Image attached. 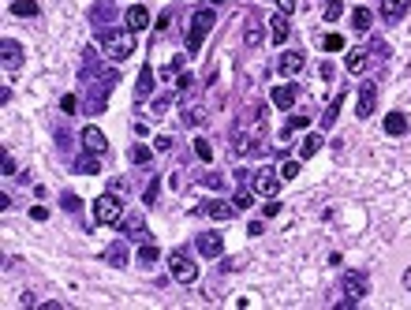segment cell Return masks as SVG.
I'll return each mask as SVG.
<instances>
[{"instance_id":"obj_1","label":"cell","mask_w":411,"mask_h":310,"mask_svg":"<svg viewBox=\"0 0 411 310\" xmlns=\"http://www.w3.org/2000/svg\"><path fill=\"white\" fill-rule=\"evenodd\" d=\"M116 82H120V71H116L113 64H105L101 75L86 82V94H82V112H86V116H101L105 109H109V94H113Z\"/></svg>"},{"instance_id":"obj_2","label":"cell","mask_w":411,"mask_h":310,"mask_svg":"<svg viewBox=\"0 0 411 310\" xmlns=\"http://www.w3.org/2000/svg\"><path fill=\"white\" fill-rule=\"evenodd\" d=\"M97 49L109 60H127L135 57V30H120V27H101L97 30Z\"/></svg>"},{"instance_id":"obj_3","label":"cell","mask_w":411,"mask_h":310,"mask_svg":"<svg viewBox=\"0 0 411 310\" xmlns=\"http://www.w3.org/2000/svg\"><path fill=\"white\" fill-rule=\"evenodd\" d=\"M213 23H217V12H213V4H199L191 12V27H187V57H199V49L206 45V38H210Z\"/></svg>"},{"instance_id":"obj_4","label":"cell","mask_w":411,"mask_h":310,"mask_svg":"<svg viewBox=\"0 0 411 310\" xmlns=\"http://www.w3.org/2000/svg\"><path fill=\"white\" fill-rule=\"evenodd\" d=\"M168 273L176 284H194L199 281V262L187 251H168Z\"/></svg>"},{"instance_id":"obj_5","label":"cell","mask_w":411,"mask_h":310,"mask_svg":"<svg viewBox=\"0 0 411 310\" xmlns=\"http://www.w3.org/2000/svg\"><path fill=\"white\" fill-rule=\"evenodd\" d=\"M94 221L97 224H120L124 221V202H120V195H113V191L97 195L94 198Z\"/></svg>"},{"instance_id":"obj_6","label":"cell","mask_w":411,"mask_h":310,"mask_svg":"<svg viewBox=\"0 0 411 310\" xmlns=\"http://www.w3.org/2000/svg\"><path fill=\"white\" fill-rule=\"evenodd\" d=\"M23 60H27V52H23V45H19L15 38H0V68L12 75V71L23 68Z\"/></svg>"},{"instance_id":"obj_7","label":"cell","mask_w":411,"mask_h":310,"mask_svg":"<svg viewBox=\"0 0 411 310\" xmlns=\"http://www.w3.org/2000/svg\"><path fill=\"white\" fill-rule=\"evenodd\" d=\"M340 292H344V299H366V292H370V281H366V273H359V270H348L340 276Z\"/></svg>"},{"instance_id":"obj_8","label":"cell","mask_w":411,"mask_h":310,"mask_svg":"<svg viewBox=\"0 0 411 310\" xmlns=\"http://www.w3.org/2000/svg\"><path fill=\"white\" fill-rule=\"evenodd\" d=\"M194 247H199L202 258L217 262L224 254V236H221V232H199V236H194Z\"/></svg>"},{"instance_id":"obj_9","label":"cell","mask_w":411,"mask_h":310,"mask_svg":"<svg viewBox=\"0 0 411 310\" xmlns=\"http://www.w3.org/2000/svg\"><path fill=\"white\" fill-rule=\"evenodd\" d=\"M374 105H377V82H374V79H363L359 101H355V116H359V120H370V116H374Z\"/></svg>"},{"instance_id":"obj_10","label":"cell","mask_w":411,"mask_h":310,"mask_svg":"<svg viewBox=\"0 0 411 310\" xmlns=\"http://www.w3.org/2000/svg\"><path fill=\"white\" fill-rule=\"evenodd\" d=\"M124 23H127V30H135V34H143V30H150L154 27V12H150V8L143 4V0H138V4H131L124 12Z\"/></svg>"},{"instance_id":"obj_11","label":"cell","mask_w":411,"mask_h":310,"mask_svg":"<svg viewBox=\"0 0 411 310\" xmlns=\"http://www.w3.org/2000/svg\"><path fill=\"white\" fill-rule=\"evenodd\" d=\"M251 184H254L258 195H266V198L280 195V172H273V168H258V172L251 176Z\"/></svg>"},{"instance_id":"obj_12","label":"cell","mask_w":411,"mask_h":310,"mask_svg":"<svg viewBox=\"0 0 411 310\" xmlns=\"http://www.w3.org/2000/svg\"><path fill=\"white\" fill-rule=\"evenodd\" d=\"M82 149H90V154H97V157L109 154V135H105L97 124H86L82 127Z\"/></svg>"},{"instance_id":"obj_13","label":"cell","mask_w":411,"mask_h":310,"mask_svg":"<svg viewBox=\"0 0 411 310\" xmlns=\"http://www.w3.org/2000/svg\"><path fill=\"white\" fill-rule=\"evenodd\" d=\"M199 213H206V217H213V221H232L236 213V202H221V198H206L199 202Z\"/></svg>"},{"instance_id":"obj_14","label":"cell","mask_w":411,"mask_h":310,"mask_svg":"<svg viewBox=\"0 0 411 310\" xmlns=\"http://www.w3.org/2000/svg\"><path fill=\"white\" fill-rule=\"evenodd\" d=\"M101 262H109L113 270H127V262H131V247H127V239L109 243V247L101 251Z\"/></svg>"},{"instance_id":"obj_15","label":"cell","mask_w":411,"mask_h":310,"mask_svg":"<svg viewBox=\"0 0 411 310\" xmlns=\"http://www.w3.org/2000/svg\"><path fill=\"white\" fill-rule=\"evenodd\" d=\"M116 12H120V8H116L113 0H97V4H90V12H86V15H90V23L101 30V27H113L116 23Z\"/></svg>"},{"instance_id":"obj_16","label":"cell","mask_w":411,"mask_h":310,"mask_svg":"<svg viewBox=\"0 0 411 310\" xmlns=\"http://www.w3.org/2000/svg\"><path fill=\"white\" fill-rule=\"evenodd\" d=\"M344 101H348V87H340L337 94H333V101L326 105V112H322V120H318L322 131H333V124H337V116H340V109H344Z\"/></svg>"},{"instance_id":"obj_17","label":"cell","mask_w":411,"mask_h":310,"mask_svg":"<svg viewBox=\"0 0 411 310\" xmlns=\"http://www.w3.org/2000/svg\"><path fill=\"white\" fill-rule=\"evenodd\" d=\"M303 64H307V57H303L299 49H284V52L277 57V71L284 75V79H291V75L303 71Z\"/></svg>"},{"instance_id":"obj_18","label":"cell","mask_w":411,"mask_h":310,"mask_svg":"<svg viewBox=\"0 0 411 310\" xmlns=\"http://www.w3.org/2000/svg\"><path fill=\"white\" fill-rule=\"evenodd\" d=\"M243 41H247V49H258L266 41V27H262V19H258V12H251L243 19Z\"/></svg>"},{"instance_id":"obj_19","label":"cell","mask_w":411,"mask_h":310,"mask_svg":"<svg viewBox=\"0 0 411 310\" xmlns=\"http://www.w3.org/2000/svg\"><path fill=\"white\" fill-rule=\"evenodd\" d=\"M269 101H273L277 109H291V105L299 101V87L296 82H280V87L269 90Z\"/></svg>"},{"instance_id":"obj_20","label":"cell","mask_w":411,"mask_h":310,"mask_svg":"<svg viewBox=\"0 0 411 310\" xmlns=\"http://www.w3.org/2000/svg\"><path fill=\"white\" fill-rule=\"evenodd\" d=\"M120 228L127 232V239H143V243H150V228H146V221L138 217V213H124Z\"/></svg>"},{"instance_id":"obj_21","label":"cell","mask_w":411,"mask_h":310,"mask_svg":"<svg viewBox=\"0 0 411 310\" xmlns=\"http://www.w3.org/2000/svg\"><path fill=\"white\" fill-rule=\"evenodd\" d=\"M408 116L400 112V109H393V112H385V120H382V131L385 135H393V138H400V135H408Z\"/></svg>"},{"instance_id":"obj_22","label":"cell","mask_w":411,"mask_h":310,"mask_svg":"<svg viewBox=\"0 0 411 310\" xmlns=\"http://www.w3.org/2000/svg\"><path fill=\"white\" fill-rule=\"evenodd\" d=\"M150 94H154V68L143 64L138 68V82H135V101H150Z\"/></svg>"},{"instance_id":"obj_23","label":"cell","mask_w":411,"mask_h":310,"mask_svg":"<svg viewBox=\"0 0 411 310\" xmlns=\"http://www.w3.org/2000/svg\"><path fill=\"white\" fill-rule=\"evenodd\" d=\"M269 34H273V41H269V45H288L291 23H288V15H284V12H277V15H273V23H269Z\"/></svg>"},{"instance_id":"obj_24","label":"cell","mask_w":411,"mask_h":310,"mask_svg":"<svg viewBox=\"0 0 411 310\" xmlns=\"http://www.w3.org/2000/svg\"><path fill=\"white\" fill-rule=\"evenodd\" d=\"M322 146H326V131H322V127H318V131H310L307 138H303V149H299V157H303V161H310V157H318V149Z\"/></svg>"},{"instance_id":"obj_25","label":"cell","mask_w":411,"mask_h":310,"mask_svg":"<svg viewBox=\"0 0 411 310\" xmlns=\"http://www.w3.org/2000/svg\"><path fill=\"white\" fill-rule=\"evenodd\" d=\"M408 8H411V0H382V15H385V23H400Z\"/></svg>"},{"instance_id":"obj_26","label":"cell","mask_w":411,"mask_h":310,"mask_svg":"<svg viewBox=\"0 0 411 310\" xmlns=\"http://www.w3.org/2000/svg\"><path fill=\"white\" fill-rule=\"evenodd\" d=\"M71 172H82V176H97V172H101V161H97V154H90V149H86V154L79 157V161H71Z\"/></svg>"},{"instance_id":"obj_27","label":"cell","mask_w":411,"mask_h":310,"mask_svg":"<svg viewBox=\"0 0 411 310\" xmlns=\"http://www.w3.org/2000/svg\"><path fill=\"white\" fill-rule=\"evenodd\" d=\"M370 27H374V12H370L366 4H359V8L352 12V30H355V34H366Z\"/></svg>"},{"instance_id":"obj_28","label":"cell","mask_w":411,"mask_h":310,"mask_svg":"<svg viewBox=\"0 0 411 310\" xmlns=\"http://www.w3.org/2000/svg\"><path fill=\"white\" fill-rule=\"evenodd\" d=\"M15 19H34L41 8H38V0H12V8H8Z\"/></svg>"},{"instance_id":"obj_29","label":"cell","mask_w":411,"mask_h":310,"mask_svg":"<svg viewBox=\"0 0 411 310\" xmlns=\"http://www.w3.org/2000/svg\"><path fill=\"white\" fill-rule=\"evenodd\" d=\"M307 124H310L307 116H288V120H284V127H280V131H277V138H280V142H291V135H296L299 127H307Z\"/></svg>"},{"instance_id":"obj_30","label":"cell","mask_w":411,"mask_h":310,"mask_svg":"<svg viewBox=\"0 0 411 310\" xmlns=\"http://www.w3.org/2000/svg\"><path fill=\"white\" fill-rule=\"evenodd\" d=\"M157 258H161V247H157L154 239L138 247V265H143V270H150V265H157Z\"/></svg>"},{"instance_id":"obj_31","label":"cell","mask_w":411,"mask_h":310,"mask_svg":"<svg viewBox=\"0 0 411 310\" xmlns=\"http://www.w3.org/2000/svg\"><path fill=\"white\" fill-rule=\"evenodd\" d=\"M131 165L135 168H150V165H154V149L143 146V142H135L131 146Z\"/></svg>"},{"instance_id":"obj_32","label":"cell","mask_w":411,"mask_h":310,"mask_svg":"<svg viewBox=\"0 0 411 310\" xmlns=\"http://www.w3.org/2000/svg\"><path fill=\"white\" fill-rule=\"evenodd\" d=\"M172 101H176V90H165V94H157V98H150V109L161 116V112H168Z\"/></svg>"},{"instance_id":"obj_33","label":"cell","mask_w":411,"mask_h":310,"mask_svg":"<svg viewBox=\"0 0 411 310\" xmlns=\"http://www.w3.org/2000/svg\"><path fill=\"white\" fill-rule=\"evenodd\" d=\"M322 4H326V8H322V19H326V23H337V19L344 15V4H340V0H322Z\"/></svg>"},{"instance_id":"obj_34","label":"cell","mask_w":411,"mask_h":310,"mask_svg":"<svg viewBox=\"0 0 411 310\" xmlns=\"http://www.w3.org/2000/svg\"><path fill=\"white\" fill-rule=\"evenodd\" d=\"M318 45L326 49V52H340L344 45H348V38H340V34H322V38H318Z\"/></svg>"},{"instance_id":"obj_35","label":"cell","mask_w":411,"mask_h":310,"mask_svg":"<svg viewBox=\"0 0 411 310\" xmlns=\"http://www.w3.org/2000/svg\"><path fill=\"white\" fill-rule=\"evenodd\" d=\"M60 209L64 213H82V198L71 195V191H64V195H60Z\"/></svg>"},{"instance_id":"obj_36","label":"cell","mask_w":411,"mask_h":310,"mask_svg":"<svg viewBox=\"0 0 411 310\" xmlns=\"http://www.w3.org/2000/svg\"><path fill=\"white\" fill-rule=\"evenodd\" d=\"M363 68H366V49H352V52H348V71L359 75Z\"/></svg>"},{"instance_id":"obj_37","label":"cell","mask_w":411,"mask_h":310,"mask_svg":"<svg viewBox=\"0 0 411 310\" xmlns=\"http://www.w3.org/2000/svg\"><path fill=\"white\" fill-rule=\"evenodd\" d=\"M157 195H161V176H154V179L146 184V191H143V202H146V206H157Z\"/></svg>"},{"instance_id":"obj_38","label":"cell","mask_w":411,"mask_h":310,"mask_svg":"<svg viewBox=\"0 0 411 310\" xmlns=\"http://www.w3.org/2000/svg\"><path fill=\"white\" fill-rule=\"evenodd\" d=\"M82 109V98H75V94H64L60 98V112H68V116H75Z\"/></svg>"},{"instance_id":"obj_39","label":"cell","mask_w":411,"mask_h":310,"mask_svg":"<svg viewBox=\"0 0 411 310\" xmlns=\"http://www.w3.org/2000/svg\"><path fill=\"white\" fill-rule=\"evenodd\" d=\"M194 157H199V161H213V146L210 142H206V138H194Z\"/></svg>"},{"instance_id":"obj_40","label":"cell","mask_w":411,"mask_h":310,"mask_svg":"<svg viewBox=\"0 0 411 310\" xmlns=\"http://www.w3.org/2000/svg\"><path fill=\"white\" fill-rule=\"evenodd\" d=\"M168 27H172V8H165V12L157 15V23H154V38H161Z\"/></svg>"},{"instance_id":"obj_41","label":"cell","mask_w":411,"mask_h":310,"mask_svg":"<svg viewBox=\"0 0 411 310\" xmlns=\"http://www.w3.org/2000/svg\"><path fill=\"white\" fill-rule=\"evenodd\" d=\"M232 202H236V209H251L254 195H251V191H243V187H240V191H236V198H232Z\"/></svg>"},{"instance_id":"obj_42","label":"cell","mask_w":411,"mask_h":310,"mask_svg":"<svg viewBox=\"0 0 411 310\" xmlns=\"http://www.w3.org/2000/svg\"><path fill=\"white\" fill-rule=\"evenodd\" d=\"M277 172H280V179H296V176H299V161H284Z\"/></svg>"},{"instance_id":"obj_43","label":"cell","mask_w":411,"mask_h":310,"mask_svg":"<svg viewBox=\"0 0 411 310\" xmlns=\"http://www.w3.org/2000/svg\"><path fill=\"white\" fill-rule=\"evenodd\" d=\"M183 120H187L191 127H194V124H206V112H202V109H194V105H191V109H183Z\"/></svg>"},{"instance_id":"obj_44","label":"cell","mask_w":411,"mask_h":310,"mask_svg":"<svg viewBox=\"0 0 411 310\" xmlns=\"http://www.w3.org/2000/svg\"><path fill=\"white\" fill-rule=\"evenodd\" d=\"M202 184H206V187H213V191H221V187H224V176H221V172H206V176H202Z\"/></svg>"},{"instance_id":"obj_45","label":"cell","mask_w":411,"mask_h":310,"mask_svg":"<svg viewBox=\"0 0 411 310\" xmlns=\"http://www.w3.org/2000/svg\"><path fill=\"white\" fill-rule=\"evenodd\" d=\"M172 146H176V142H172V135H157V138H154V149H157V154H168Z\"/></svg>"},{"instance_id":"obj_46","label":"cell","mask_w":411,"mask_h":310,"mask_svg":"<svg viewBox=\"0 0 411 310\" xmlns=\"http://www.w3.org/2000/svg\"><path fill=\"white\" fill-rule=\"evenodd\" d=\"M57 131V146L60 149H71V135H68V127H52Z\"/></svg>"},{"instance_id":"obj_47","label":"cell","mask_w":411,"mask_h":310,"mask_svg":"<svg viewBox=\"0 0 411 310\" xmlns=\"http://www.w3.org/2000/svg\"><path fill=\"white\" fill-rule=\"evenodd\" d=\"M109 191H113V195H127V179H120V176H116V179H109Z\"/></svg>"},{"instance_id":"obj_48","label":"cell","mask_w":411,"mask_h":310,"mask_svg":"<svg viewBox=\"0 0 411 310\" xmlns=\"http://www.w3.org/2000/svg\"><path fill=\"white\" fill-rule=\"evenodd\" d=\"M318 75H322V82H333V75H337V68H333V64L326 60V64L318 68Z\"/></svg>"},{"instance_id":"obj_49","label":"cell","mask_w":411,"mask_h":310,"mask_svg":"<svg viewBox=\"0 0 411 310\" xmlns=\"http://www.w3.org/2000/svg\"><path fill=\"white\" fill-rule=\"evenodd\" d=\"M30 221H49V209L45 206H30Z\"/></svg>"},{"instance_id":"obj_50","label":"cell","mask_w":411,"mask_h":310,"mask_svg":"<svg viewBox=\"0 0 411 310\" xmlns=\"http://www.w3.org/2000/svg\"><path fill=\"white\" fill-rule=\"evenodd\" d=\"M4 176H15V157L4 154Z\"/></svg>"},{"instance_id":"obj_51","label":"cell","mask_w":411,"mask_h":310,"mask_svg":"<svg viewBox=\"0 0 411 310\" xmlns=\"http://www.w3.org/2000/svg\"><path fill=\"white\" fill-rule=\"evenodd\" d=\"M277 213H280V202L269 198V202H266V217H277Z\"/></svg>"},{"instance_id":"obj_52","label":"cell","mask_w":411,"mask_h":310,"mask_svg":"<svg viewBox=\"0 0 411 310\" xmlns=\"http://www.w3.org/2000/svg\"><path fill=\"white\" fill-rule=\"evenodd\" d=\"M277 8H280L284 15H291V12H296V0H277Z\"/></svg>"},{"instance_id":"obj_53","label":"cell","mask_w":411,"mask_h":310,"mask_svg":"<svg viewBox=\"0 0 411 310\" xmlns=\"http://www.w3.org/2000/svg\"><path fill=\"white\" fill-rule=\"evenodd\" d=\"M404 288H408V292H411V265H408V270H404Z\"/></svg>"},{"instance_id":"obj_54","label":"cell","mask_w":411,"mask_h":310,"mask_svg":"<svg viewBox=\"0 0 411 310\" xmlns=\"http://www.w3.org/2000/svg\"><path fill=\"white\" fill-rule=\"evenodd\" d=\"M206 4H213V8H217V4H224V0H206Z\"/></svg>"}]
</instances>
